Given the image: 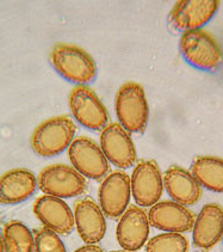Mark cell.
Masks as SVG:
<instances>
[{
  "instance_id": "25",
  "label": "cell",
  "mask_w": 223,
  "mask_h": 252,
  "mask_svg": "<svg viewBox=\"0 0 223 252\" xmlns=\"http://www.w3.org/2000/svg\"><path fill=\"white\" fill-rule=\"evenodd\" d=\"M112 252H132V251H125V250H119V251H112Z\"/></svg>"
},
{
  "instance_id": "6",
  "label": "cell",
  "mask_w": 223,
  "mask_h": 252,
  "mask_svg": "<svg viewBox=\"0 0 223 252\" xmlns=\"http://www.w3.org/2000/svg\"><path fill=\"white\" fill-rule=\"evenodd\" d=\"M68 103L72 115L83 127L91 130H103L108 126L107 108L87 86H75L69 94Z\"/></svg>"
},
{
  "instance_id": "9",
  "label": "cell",
  "mask_w": 223,
  "mask_h": 252,
  "mask_svg": "<svg viewBox=\"0 0 223 252\" xmlns=\"http://www.w3.org/2000/svg\"><path fill=\"white\" fill-rule=\"evenodd\" d=\"M68 158L72 166L84 177L100 179L109 171V161L96 141L86 136L74 139L68 147Z\"/></svg>"
},
{
  "instance_id": "23",
  "label": "cell",
  "mask_w": 223,
  "mask_h": 252,
  "mask_svg": "<svg viewBox=\"0 0 223 252\" xmlns=\"http://www.w3.org/2000/svg\"><path fill=\"white\" fill-rule=\"evenodd\" d=\"M74 252H104V250L97 244H86L82 248L77 249Z\"/></svg>"
},
{
  "instance_id": "8",
  "label": "cell",
  "mask_w": 223,
  "mask_h": 252,
  "mask_svg": "<svg viewBox=\"0 0 223 252\" xmlns=\"http://www.w3.org/2000/svg\"><path fill=\"white\" fill-rule=\"evenodd\" d=\"M132 197L130 177L123 171L105 176L98 190L99 207L110 219H119L129 207Z\"/></svg>"
},
{
  "instance_id": "15",
  "label": "cell",
  "mask_w": 223,
  "mask_h": 252,
  "mask_svg": "<svg viewBox=\"0 0 223 252\" xmlns=\"http://www.w3.org/2000/svg\"><path fill=\"white\" fill-rule=\"evenodd\" d=\"M223 208L217 203H208L200 209L192 227V239L197 249L209 251L222 240Z\"/></svg>"
},
{
  "instance_id": "24",
  "label": "cell",
  "mask_w": 223,
  "mask_h": 252,
  "mask_svg": "<svg viewBox=\"0 0 223 252\" xmlns=\"http://www.w3.org/2000/svg\"><path fill=\"white\" fill-rule=\"evenodd\" d=\"M0 252H6L5 251V244H4V238H2V233H0Z\"/></svg>"
},
{
  "instance_id": "1",
  "label": "cell",
  "mask_w": 223,
  "mask_h": 252,
  "mask_svg": "<svg viewBox=\"0 0 223 252\" xmlns=\"http://www.w3.org/2000/svg\"><path fill=\"white\" fill-rule=\"evenodd\" d=\"M50 63L61 77L78 86L96 79L94 60L86 50L74 44H56L50 53Z\"/></svg>"
},
{
  "instance_id": "19",
  "label": "cell",
  "mask_w": 223,
  "mask_h": 252,
  "mask_svg": "<svg viewBox=\"0 0 223 252\" xmlns=\"http://www.w3.org/2000/svg\"><path fill=\"white\" fill-rule=\"evenodd\" d=\"M190 172L200 187L214 192H223V159L211 156L196 157Z\"/></svg>"
},
{
  "instance_id": "18",
  "label": "cell",
  "mask_w": 223,
  "mask_h": 252,
  "mask_svg": "<svg viewBox=\"0 0 223 252\" xmlns=\"http://www.w3.org/2000/svg\"><path fill=\"white\" fill-rule=\"evenodd\" d=\"M37 179L31 171L15 169L0 177V206H12L27 201L37 189Z\"/></svg>"
},
{
  "instance_id": "7",
  "label": "cell",
  "mask_w": 223,
  "mask_h": 252,
  "mask_svg": "<svg viewBox=\"0 0 223 252\" xmlns=\"http://www.w3.org/2000/svg\"><path fill=\"white\" fill-rule=\"evenodd\" d=\"M132 196L141 208L153 207L160 201L164 191V179L160 167L154 160H141L134 167L132 177Z\"/></svg>"
},
{
  "instance_id": "3",
  "label": "cell",
  "mask_w": 223,
  "mask_h": 252,
  "mask_svg": "<svg viewBox=\"0 0 223 252\" xmlns=\"http://www.w3.org/2000/svg\"><path fill=\"white\" fill-rule=\"evenodd\" d=\"M115 110L119 125L129 133H142L149 120V106L140 84L125 83L117 91Z\"/></svg>"
},
{
  "instance_id": "4",
  "label": "cell",
  "mask_w": 223,
  "mask_h": 252,
  "mask_svg": "<svg viewBox=\"0 0 223 252\" xmlns=\"http://www.w3.org/2000/svg\"><path fill=\"white\" fill-rule=\"evenodd\" d=\"M179 49L186 63L207 72H216L223 63L220 44L203 29L183 32Z\"/></svg>"
},
{
  "instance_id": "14",
  "label": "cell",
  "mask_w": 223,
  "mask_h": 252,
  "mask_svg": "<svg viewBox=\"0 0 223 252\" xmlns=\"http://www.w3.org/2000/svg\"><path fill=\"white\" fill-rule=\"evenodd\" d=\"M33 213L46 228L58 236L72 233L75 223L71 207L62 198L43 195L33 203Z\"/></svg>"
},
{
  "instance_id": "2",
  "label": "cell",
  "mask_w": 223,
  "mask_h": 252,
  "mask_svg": "<svg viewBox=\"0 0 223 252\" xmlns=\"http://www.w3.org/2000/svg\"><path fill=\"white\" fill-rule=\"evenodd\" d=\"M77 126L67 116H56L42 122L31 135L33 152L43 158H53L65 152L73 142Z\"/></svg>"
},
{
  "instance_id": "5",
  "label": "cell",
  "mask_w": 223,
  "mask_h": 252,
  "mask_svg": "<svg viewBox=\"0 0 223 252\" xmlns=\"http://www.w3.org/2000/svg\"><path fill=\"white\" fill-rule=\"evenodd\" d=\"M37 184L42 192L62 200L83 195L87 188L85 177L65 164L50 165L42 170Z\"/></svg>"
},
{
  "instance_id": "22",
  "label": "cell",
  "mask_w": 223,
  "mask_h": 252,
  "mask_svg": "<svg viewBox=\"0 0 223 252\" xmlns=\"http://www.w3.org/2000/svg\"><path fill=\"white\" fill-rule=\"evenodd\" d=\"M35 252H67L60 236L43 227L35 232Z\"/></svg>"
},
{
  "instance_id": "11",
  "label": "cell",
  "mask_w": 223,
  "mask_h": 252,
  "mask_svg": "<svg viewBox=\"0 0 223 252\" xmlns=\"http://www.w3.org/2000/svg\"><path fill=\"white\" fill-rule=\"evenodd\" d=\"M100 148L109 163L118 169H129L136 161V148L130 136L119 123H110L100 133Z\"/></svg>"
},
{
  "instance_id": "13",
  "label": "cell",
  "mask_w": 223,
  "mask_h": 252,
  "mask_svg": "<svg viewBox=\"0 0 223 252\" xmlns=\"http://www.w3.org/2000/svg\"><path fill=\"white\" fill-rule=\"evenodd\" d=\"M195 214L188 207L174 201H159L148 212L149 225L164 232L185 233L191 231Z\"/></svg>"
},
{
  "instance_id": "12",
  "label": "cell",
  "mask_w": 223,
  "mask_h": 252,
  "mask_svg": "<svg viewBox=\"0 0 223 252\" xmlns=\"http://www.w3.org/2000/svg\"><path fill=\"white\" fill-rule=\"evenodd\" d=\"M149 229L148 213L139 206H129L117 223V242L125 251H139L146 245Z\"/></svg>"
},
{
  "instance_id": "16",
  "label": "cell",
  "mask_w": 223,
  "mask_h": 252,
  "mask_svg": "<svg viewBox=\"0 0 223 252\" xmlns=\"http://www.w3.org/2000/svg\"><path fill=\"white\" fill-rule=\"evenodd\" d=\"M74 223L78 234L86 244H97L107 233V221L100 207L90 197L77 201L74 206Z\"/></svg>"
},
{
  "instance_id": "10",
  "label": "cell",
  "mask_w": 223,
  "mask_h": 252,
  "mask_svg": "<svg viewBox=\"0 0 223 252\" xmlns=\"http://www.w3.org/2000/svg\"><path fill=\"white\" fill-rule=\"evenodd\" d=\"M217 0H180L169 11L168 22L178 32L198 30L215 16Z\"/></svg>"
},
{
  "instance_id": "26",
  "label": "cell",
  "mask_w": 223,
  "mask_h": 252,
  "mask_svg": "<svg viewBox=\"0 0 223 252\" xmlns=\"http://www.w3.org/2000/svg\"><path fill=\"white\" fill-rule=\"evenodd\" d=\"M222 242H223V237H222Z\"/></svg>"
},
{
  "instance_id": "17",
  "label": "cell",
  "mask_w": 223,
  "mask_h": 252,
  "mask_svg": "<svg viewBox=\"0 0 223 252\" xmlns=\"http://www.w3.org/2000/svg\"><path fill=\"white\" fill-rule=\"evenodd\" d=\"M164 188L174 202L189 207L194 206L200 200L202 188L191 172L184 167H168L163 176Z\"/></svg>"
},
{
  "instance_id": "21",
  "label": "cell",
  "mask_w": 223,
  "mask_h": 252,
  "mask_svg": "<svg viewBox=\"0 0 223 252\" xmlns=\"http://www.w3.org/2000/svg\"><path fill=\"white\" fill-rule=\"evenodd\" d=\"M190 244L183 233L158 234L146 243V252H188Z\"/></svg>"
},
{
  "instance_id": "20",
  "label": "cell",
  "mask_w": 223,
  "mask_h": 252,
  "mask_svg": "<svg viewBox=\"0 0 223 252\" xmlns=\"http://www.w3.org/2000/svg\"><path fill=\"white\" fill-rule=\"evenodd\" d=\"M6 252H35V237L21 221H10L2 231Z\"/></svg>"
}]
</instances>
